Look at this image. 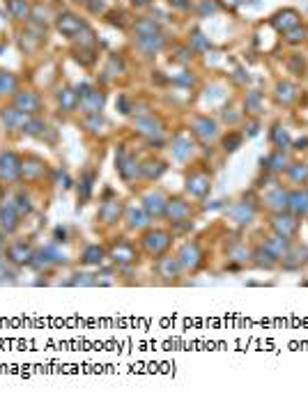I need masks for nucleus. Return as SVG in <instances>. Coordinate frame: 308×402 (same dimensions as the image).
<instances>
[{
	"label": "nucleus",
	"mask_w": 308,
	"mask_h": 402,
	"mask_svg": "<svg viewBox=\"0 0 308 402\" xmlns=\"http://www.w3.org/2000/svg\"><path fill=\"white\" fill-rule=\"evenodd\" d=\"M168 244H170V237L166 232H147L143 237L145 251H147V253H152V255L164 253V251L168 249Z\"/></svg>",
	"instance_id": "obj_1"
},
{
	"label": "nucleus",
	"mask_w": 308,
	"mask_h": 402,
	"mask_svg": "<svg viewBox=\"0 0 308 402\" xmlns=\"http://www.w3.org/2000/svg\"><path fill=\"white\" fill-rule=\"evenodd\" d=\"M21 173V164L14 154H3L0 156V179H7V182H14Z\"/></svg>",
	"instance_id": "obj_2"
},
{
	"label": "nucleus",
	"mask_w": 308,
	"mask_h": 402,
	"mask_svg": "<svg viewBox=\"0 0 308 402\" xmlns=\"http://www.w3.org/2000/svg\"><path fill=\"white\" fill-rule=\"evenodd\" d=\"M272 25L279 30V32H288V30H292L299 25V14L294 10H283V12H279V14L274 16Z\"/></svg>",
	"instance_id": "obj_3"
},
{
	"label": "nucleus",
	"mask_w": 308,
	"mask_h": 402,
	"mask_svg": "<svg viewBox=\"0 0 308 402\" xmlns=\"http://www.w3.org/2000/svg\"><path fill=\"white\" fill-rule=\"evenodd\" d=\"M288 207L292 209L297 216H306L308 214V191H294V193H290Z\"/></svg>",
	"instance_id": "obj_4"
},
{
	"label": "nucleus",
	"mask_w": 308,
	"mask_h": 402,
	"mask_svg": "<svg viewBox=\"0 0 308 402\" xmlns=\"http://www.w3.org/2000/svg\"><path fill=\"white\" fill-rule=\"evenodd\" d=\"M179 264L184 269H196L200 264V251L196 249L194 244H186L182 251H179Z\"/></svg>",
	"instance_id": "obj_5"
},
{
	"label": "nucleus",
	"mask_w": 308,
	"mask_h": 402,
	"mask_svg": "<svg viewBox=\"0 0 308 402\" xmlns=\"http://www.w3.org/2000/svg\"><path fill=\"white\" fill-rule=\"evenodd\" d=\"M166 214L173 219V223H179L191 214V207L186 203H182V200H173V203L166 205Z\"/></svg>",
	"instance_id": "obj_6"
},
{
	"label": "nucleus",
	"mask_w": 308,
	"mask_h": 402,
	"mask_svg": "<svg viewBox=\"0 0 308 402\" xmlns=\"http://www.w3.org/2000/svg\"><path fill=\"white\" fill-rule=\"evenodd\" d=\"M274 230H276V234H281V237H292L294 232H297V221L290 219V216H276V221H274Z\"/></svg>",
	"instance_id": "obj_7"
},
{
	"label": "nucleus",
	"mask_w": 308,
	"mask_h": 402,
	"mask_svg": "<svg viewBox=\"0 0 308 402\" xmlns=\"http://www.w3.org/2000/svg\"><path fill=\"white\" fill-rule=\"evenodd\" d=\"M186 191H189L191 195H196V198H203V195L209 191V179L205 177V175H194V177L189 179Z\"/></svg>",
	"instance_id": "obj_8"
},
{
	"label": "nucleus",
	"mask_w": 308,
	"mask_h": 402,
	"mask_svg": "<svg viewBox=\"0 0 308 402\" xmlns=\"http://www.w3.org/2000/svg\"><path fill=\"white\" fill-rule=\"evenodd\" d=\"M110 255H113V260H115V262H120V264H127V262H134V260H136V251L125 242H120Z\"/></svg>",
	"instance_id": "obj_9"
},
{
	"label": "nucleus",
	"mask_w": 308,
	"mask_h": 402,
	"mask_svg": "<svg viewBox=\"0 0 308 402\" xmlns=\"http://www.w3.org/2000/svg\"><path fill=\"white\" fill-rule=\"evenodd\" d=\"M101 106H104V95H99V92H92V90H90L88 95L83 97V110L88 115H97Z\"/></svg>",
	"instance_id": "obj_10"
},
{
	"label": "nucleus",
	"mask_w": 308,
	"mask_h": 402,
	"mask_svg": "<svg viewBox=\"0 0 308 402\" xmlns=\"http://www.w3.org/2000/svg\"><path fill=\"white\" fill-rule=\"evenodd\" d=\"M145 212L152 214V216H161L166 214V203L159 193H149L145 195Z\"/></svg>",
	"instance_id": "obj_11"
},
{
	"label": "nucleus",
	"mask_w": 308,
	"mask_h": 402,
	"mask_svg": "<svg viewBox=\"0 0 308 402\" xmlns=\"http://www.w3.org/2000/svg\"><path fill=\"white\" fill-rule=\"evenodd\" d=\"M274 97H276V101L279 104H292L294 99H297V90H294V85L290 83H279L276 85V92H274Z\"/></svg>",
	"instance_id": "obj_12"
},
{
	"label": "nucleus",
	"mask_w": 308,
	"mask_h": 402,
	"mask_svg": "<svg viewBox=\"0 0 308 402\" xmlns=\"http://www.w3.org/2000/svg\"><path fill=\"white\" fill-rule=\"evenodd\" d=\"M264 251H269V253L274 255V260H279V258H283V255L288 253V242H285V237L276 234V237H274L272 242H267Z\"/></svg>",
	"instance_id": "obj_13"
},
{
	"label": "nucleus",
	"mask_w": 308,
	"mask_h": 402,
	"mask_svg": "<svg viewBox=\"0 0 308 402\" xmlns=\"http://www.w3.org/2000/svg\"><path fill=\"white\" fill-rule=\"evenodd\" d=\"M194 127H196V134H198L203 140H209V138H214V136H216V125H214L212 119H207V117L196 119Z\"/></svg>",
	"instance_id": "obj_14"
},
{
	"label": "nucleus",
	"mask_w": 308,
	"mask_h": 402,
	"mask_svg": "<svg viewBox=\"0 0 308 402\" xmlns=\"http://www.w3.org/2000/svg\"><path fill=\"white\" fill-rule=\"evenodd\" d=\"M58 28L65 32V35H76V32H81V21L76 19V16H71V14H65V16H60V23H58Z\"/></svg>",
	"instance_id": "obj_15"
},
{
	"label": "nucleus",
	"mask_w": 308,
	"mask_h": 402,
	"mask_svg": "<svg viewBox=\"0 0 308 402\" xmlns=\"http://www.w3.org/2000/svg\"><path fill=\"white\" fill-rule=\"evenodd\" d=\"M118 170L120 175L125 179H131L136 173H138V166H136L134 159H129V156H125V154H120V161H118Z\"/></svg>",
	"instance_id": "obj_16"
},
{
	"label": "nucleus",
	"mask_w": 308,
	"mask_h": 402,
	"mask_svg": "<svg viewBox=\"0 0 308 402\" xmlns=\"http://www.w3.org/2000/svg\"><path fill=\"white\" fill-rule=\"evenodd\" d=\"M120 203L118 200H113V203H106L104 207L99 209V216H101V221L104 223H113V221H118V216H120Z\"/></svg>",
	"instance_id": "obj_17"
},
{
	"label": "nucleus",
	"mask_w": 308,
	"mask_h": 402,
	"mask_svg": "<svg viewBox=\"0 0 308 402\" xmlns=\"http://www.w3.org/2000/svg\"><path fill=\"white\" fill-rule=\"evenodd\" d=\"M157 269H159V273L164 278H175V276H177L179 262H177V260H173V258H164V260H159Z\"/></svg>",
	"instance_id": "obj_18"
},
{
	"label": "nucleus",
	"mask_w": 308,
	"mask_h": 402,
	"mask_svg": "<svg viewBox=\"0 0 308 402\" xmlns=\"http://www.w3.org/2000/svg\"><path fill=\"white\" fill-rule=\"evenodd\" d=\"M288 195L290 193H285L283 189H276V191H272V193L267 195V205L272 209H285V207H288Z\"/></svg>",
	"instance_id": "obj_19"
},
{
	"label": "nucleus",
	"mask_w": 308,
	"mask_h": 402,
	"mask_svg": "<svg viewBox=\"0 0 308 402\" xmlns=\"http://www.w3.org/2000/svg\"><path fill=\"white\" fill-rule=\"evenodd\" d=\"M30 255H32V251H30V246H25V244H14L10 249V258L14 260V262H28Z\"/></svg>",
	"instance_id": "obj_20"
},
{
	"label": "nucleus",
	"mask_w": 308,
	"mask_h": 402,
	"mask_svg": "<svg viewBox=\"0 0 308 402\" xmlns=\"http://www.w3.org/2000/svg\"><path fill=\"white\" fill-rule=\"evenodd\" d=\"M253 214H255L253 205H246V203H242V205H239V207L233 212V219L237 221V223H249V221L253 219Z\"/></svg>",
	"instance_id": "obj_21"
},
{
	"label": "nucleus",
	"mask_w": 308,
	"mask_h": 402,
	"mask_svg": "<svg viewBox=\"0 0 308 402\" xmlns=\"http://www.w3.org/2000/svg\"><path fill=\"white\" fill-rule=\"evenodd\" d=\"M0 225L5 232H12L16 228V214L14 209H0Z\"/></svg>",
	"instance_id": "obj_22"
},
{
	"label": "nucleus",
	"mask_w": 308,
	"mask_h": 402,
	"mask_svg": "<svg viewBox=\"0 0 308 402\" xmlns=\"http://www.w3.org/2000/svg\"><path fill=\"white\" fill-rule=\"evenodd\" d=\"M136 129H138L140 134H145V136H152V138H154V134H159V125H157L152 117L138 119V122H136Z\"/></svg>",
	"instance_id": "obj_23"
},
{
	"label": "nucleus",
	"mask_w": 308,
	"mask_h": 402,
	"mask_svg": "<svg viewBox=\"0 0 308 402\" xmlns=\"http://www.w3.org/2000/svg\"><path fill=\"white\" fill-rule=\"evenodd\" d=\"M164 170H166V166L161 164V161H149V164L143 168V173H145V177L152 179V177H159Z\"/></svg>",
	"instance_id": "obj_24"
},
{
	"label": "nucleus",
	"mask_w": 308,
	"mask_h": 402,
	"mask_svg": "<svg viewBox=\"0 0 308 402\" xmlns=\"http://www.w3.org/2000/svg\"><path fill=\"white\" fill-rule=\"evenodd\" d=\"M272 138H274V143L279 145V147H288V143H290V136H288V131H285V129H281V127H274V131H272Z\"/></svg>",
	"instance_id": "obj_25"
},
{
	"label": "nucleus",
	"mask_w": 308,
	"mask_h": 402,
	"mask_svg": "<svg viewBox=\"0 0 308 402\" xmlns=\"http://www.w3.org/2000/svg\"><path fill=\"white\" fill-rule=\"evenodd\" d=\"M290 177H292V182H306L308 179V166H301V164L292 166V168H290Z\"/></svg>",
	"instance_id": "obj_26"
},
{
	"label": "nucleus",
	"mask_w": 308,
	"mask_h": 402,
	"mask_svg": "<svg viewBox=\"0 0 308 402\" xmlns=\"http://www.w3.org/2000/svg\"><path fill=\"white\" fill-rule=\"evenodd\" d=\"M136 30L140 32V37H157V25L152 21H140L136 23Z\"/></svg>",
	"instance_id": "obj_27"
},
{
	"label": "nucleus",
	"mask_w": 308,
	"mask_h": 402,
	"mask_svg": "<svg viewBox=\"0 0 308 402\" xmlns=\"http://www.w3.org/2000/svg\"><path fill=\"white\" fill-rule=\"evenodd\" d=\"M303 37H306V28H301V25H297V28L285 32V39H288L290 44H299V42H303Z\"/></svg>",
	"instance_id": "obj_28"
},
{
	"label": "nucleus",
	"mask_w": 308,
	"mask_h": 402,
	"mask_svg": "<svg viewBox=\"0 0 308 402\" xmlns=\"http://www.w3.org/2000/svg\"><path fill=\"white\" fill-rule=\"evenodd\" d=\"M129 225H131V228H145V225H147V216H145L143 212L131 209V212H129Z\"/></svg>",
	"instance_id": "obj_29"
},
{
	"label": "nucleus",
	"mask_w": 308,
	"mask_h": 402,
	"mask_svg": "<svg viewBox=\"0 0 308 402\" xmlns=\"http://www.w3.org/2000/svg\"><path fill=\"white\" fill-rule=\"evenodd\" d=\"M16 85V81L12 78L10 74H5V71H0V95H7V92H12Z\"/></svg>",
	"instance_id": "obj_30"
},
{
	"label": "nucleus",
	"mask_w": 308,
	"mask_h": 402,
	"mask_svg": "<svg viewBox=\"0 0 308 402\" xmlns=\"http://www.w3.org/2000/svg\"><path fill=\"white\" fill-rule=\"evenodd\" d=\"M189 152H191L189 140H184V138H177V140H175V156H177V159H184V156H186Z\"/></svg>",
	"instance_id": "obj_31"
},
{
	"label": "nucleus",
	"mask_w": 308,
	"mask_h": 402,
	"mask_svg": "<svg viewBox=\"0 0 308 402\" xmlns=\"http://www.w3.org/2000/svg\"><path fill=\"white\" fill-rule=\"evenodd\" d=\"M37 104H40V101H37V97L30 95V92H25V95L19 97V106H23V108H28V110H35Z\"/></svg>",
	"instance_id": "obj_32"
},
{
	"label": "nucleus",
	"mask_w": 308,
	"mask_h": 402,
	"mask_svg": "<svg viewBox=\"0 0 308 402\" xmlns=\"http://www.w3.org/2000/svg\"><path fill=\"white\" fill-rule=\"evenodd\" d=\"M101 255H104V253H101L99 246H90V249L85 251V262H99Z\"/></svg>",
	"instance_id": "obj_33"
},
{
	"label": "nucleus",
	"mask_w": 308,
	"mask_h": 402,
	"mask_svg": "<svg viewBox=\"0 0 308 402\" xmlns=\"http://www.w3.org/2000/svg\"><path fill=\"white\" fill-rule=\"evenodd\" d=\"M246 108H251L253 113H258V110H260V92H251V95L246 97Z\"/></svg>",
	"instance_id": "obj_34"
},
{
	"label": "nucleus",
	"mask_w": 308,
	"mask_h": 402,
	"mask_svg": "<svg viewBox=\"0 0 308 402\" xmlns=\"http://www.w3.org/2000/svg\"><path fill=\"white\" fill-rule=\"evenodd\" d=\"M269 168H272V170H283L285 168V156H283V154H274V156H272V159H269Z\"/></svg>",
	"instance_id": "obj_35"
},
{
	"label": "nucleus",
	"mask_w": 308,
	"mask_h": 402,
	"mask_svg": "<svg viewBox=\"0 0 308 402\" xmlns=\"http://www.w3.org/2000/svg\"><path fill=\"white\" fill-rule=\"evenodd\" d=\"M242 143V136H237V134H233L230 138H225L223 140V145H225V149H237V145Z\"/></svg>",
	"instance_id": "obj_36"
},
{
	"label": "nucleus",
	"mask_w": 308,
	"mask_h": 402,
	"mask_svg": "<svg viewBox=\"0 0 308 402\" xmlns=\"http://www.w3.org/2000/svg\"><path fill=\"white\" fill-rule=\"evenodd\" d=\"M60 101H65V108H67V110H71V108H74V95H71L69 90H65V99L60 97Z\"/></svg>",
	"instance_id": "obj_37"
},
{
	"label": "nucleus",
	"mask_w": 308,
	"mask_h": 402,
	"mask_svg": "<svg viewBox=\"0 0 308 402\" xmlns=\"http://www.w3.org/2000/svg\"><path fill=\"white\" fill-rule=\"evenodd\" d=\"M88 127H92L90 131H99V127H104V122H101V119H97V117H92V119H88Z\"/></svg>",
	"instance_id": "obj_38"
},
{
	"label": "nucleus",
	"mask_w": 308,
	"mask_h": 402,
	"mask_svg": "<svg viewBox=\"0 0 308 402\" xmlns=\"http://www.w3.org/2000/svg\"><path fill=\"white\" fill-rule=\"evenodd\" d=\"M290 65H292V67H294V69H297V71H299V74H301V71H303V67H306V65H303V60H301V62H299V58H294V60H292V62H290Z\"/></svg>",
	"instance_id": "obj_39"
},
{
	"label": "nucleus",
	"mask_w": 308,
	"mask_h": 402,
	"mask_svg": "<svg viewBox=\"0 0 308 402\" xmlns=\"http://www.w3.org/2000/svg\"><path fill=\"white\" fill-rule=\"evenodd\" d=\"M221 3H223L225 7H237L239 3H242V0H221Z\"/></svg>",
	"instance_id": "obj_40"
},
{
	"label": "nucleus",
	"mask_w": 308,
	"mask_h": 402,
	"mask_svg": "<svg viewBox=\"0 0 308 402\" xmlns=\"http://www.w3.org/2000/svg\"><path fill=\"white\" fill-rule=\"evenodd\" d=\"M306 145H308L306 138H303V140H297V149H306Z\"/></svg>",
	"instance_id": "obj_41"
},
{
	"label": "nucleus",
	"mask_w": 308,
	"mask_h": 402,
	"mask_svg": "<svg viewBox=\"0 0 308 402\" xmlns=\"http://www.w3.org/2000/svg\"><path fill=\"white\" fill-rule=\"evenodd\" d=\"M149 0H134V5H147Z\"/></svg>",
	"instance_id": "obj_42"
}]
</instances>
